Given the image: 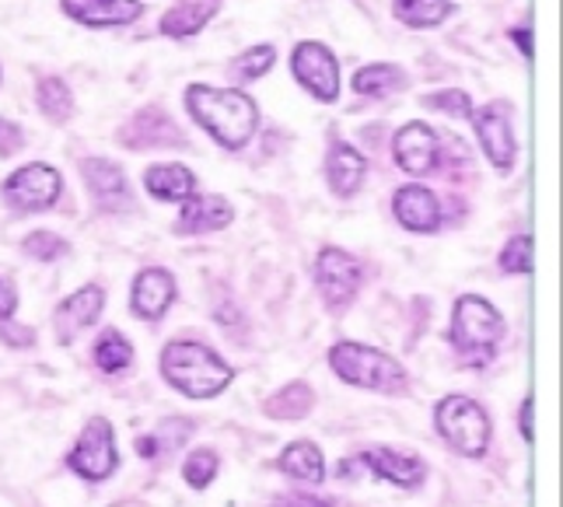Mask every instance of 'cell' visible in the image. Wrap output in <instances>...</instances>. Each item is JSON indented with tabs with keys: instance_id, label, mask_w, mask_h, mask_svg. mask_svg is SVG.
I'll use <instances>...</instances> for the list:
<instances>
[{
	"instance_id": "1",
	"label": "cell",
	"mask_w": 563,
	"mask_h": 507,
	"mask_svg": "<svg viewBox=\"0 0 563 507\" xmlns=\"http://www.w3.org/2000/svg\"><path fill=\"white\" fill-rule=\"evenodd\" d=\"M183 109L189 120L228 154L245 151L260 130V106L239 85L213 88L203 81H192L183 91Z\"/></svg>"
},
{
	"instance_id": "2",
	"label": "cell",
	"mask_w": 563,
	"mask_h": 507,
	"mask_svg": "<svg viewBox=\"0 0 563 507\" xmlns=\"http://www.w3.org/2000/svg\"><path fill=\"white\" fill-rule=\"evenodd\" d=\"M158 372L168 388H176L186 399H218L228 393V385L235 382V364H228L218 350L207 346L203 340H186L176 337L162 346L158 354Z\"/></svg>"
},
{
	"instance_id": "3",
	"label": "cell",
	"mask_w": 563,
	"mask_h": 507,
	"mask_svg": "<svg viewBox=\"0 0 563 507\" xmlns=\"http://www.w3.org/2000/svg\"><path fill=\"white\" fill-rule=\"evenodd\" d=\"M325 364L343 385L364 388V393H375V396L399 399V396H410V388H413V378L399 357L361 340H336L325 350Z\"/></svg>"
},
{
	"instance_id": "4",
	"label": "cell",
	"mask_w": 563,
	"mask_h": 507,
	"mask_svg": "<svg viewBox=\"0 0 563 507\" xmlns=\"http://www.w3.org/2000/svg\"><path fill=\"white\" fill-rule=\"evenodd\" d=\"M449 346L465 367H487L497 361L500 343L508 337L500 308L483 295H459L449 319Z\"/></svg>"
},
{
	"instance_id": "5",
	"label": "cell",
	"mask_w": 563,
	"mask_h": 507,
	"mask_svg": "<svg viewBox=\"0 0 563 507\" xmlns=\"http://www.w3.org/2000/svg\"><path fill=\"white\" fill-rule=\"evenodd\" d=\"M434 431L462 459H483L494 441V420L487 406L473 396L449 393L434 403Z\"/></svg>"
},
{
	"instance_id": "6",
	"label": "cell",
	"mask_w": 563,
	"mask_h": 507,
	"mask_svg": "<svg viewBox=\"0 0 563 507\" xmlns=\"http://www.w3.org/2000/svg\"><path fill=\"white\" fill-rule=\"evenodd\" d=\"M64 197V172L49 162H25L0 179V203L11 213H46Z\"/></svg>"
},
{
	"instance_id": "7",
	"label": "cell",
	"mask_w": 563,
	"mask_h": 507,
	"mask_svg": "<svg viewBox=\"0 0 563 507\" xmlns=\"http://www.w3.org/2000/svg\"><path fill=\"white\" fill-rule=\"evenodd\" d=\"M312 284H316L319 301L333 311V316H343V311L361 298L364 263L343 245H322L312 263Z\"/></svg>"
},
{
	"instance_id": "8",
	"label": "cell",
	"mask_w": 563,
	"mask_h": 507,
	"mask_svg": "<svg viewBox=\"0 0 563 507\" xmlns=\"http://www.w3.org/2000/svg\"><path fill=\"white\" fill-rule=\"evenodd\" d=\"M290 77L295 85L316 99L319 106H336L343 95V74H340V56L333 46L319 43V38H301L290 49Z\"/></svg>"
},
{
	"instance_id": "9",
	"label": "cell",
	"mask_w": 563,
	"mask_h": 507,
	"mask_svg": "<svg viewBox=\"0 0 563 507\" xmlns=\"http://www.w3.org/2000/svg\"><path fill=\"white\" fill-rule=\"evenodd\" d=\"M357 473H372L385 483L399 486V491H417L431 470H427V462L417 452H402V448H393V444H375L336 465L340 480H357Z\"/></svg>"
},
{
	"instance_id": "10",
	"label": "cell",
	"mask_w": 563,
	"mask_h": 507,
	"mask_svg": "<svg viewBox=\"0 0 563 507\" xmlns=\"http://www.w3.org/2000/svg\"><path fill=\"white\" fill-rule=\"evenodd\" d=\"M67 470L81 476L85 483H106L120 470V448H115V431L106 417H88L81 434L74 438L67 452Z\"/></svg>"
},
{
	"instance_id": "11",
	"label": "cell",
	"mask_w": 563,
	"mask_h": 507,
	"mask_svg": "<svg viewBox=\"0 0 563 507\" xmlns=\"http://www.w3.org/2000/svg\"><path fill=\"white\" fill-rule=\"evenodd\" d=\"M470 123H473L476 144L483 151V158H487V165L500 175H511L518 165V136L511 123V106L508 102L476 106Z\"/></svg>"
},
{
	"instance_id": "12",
	"label": "cell",
	"mask_w": 563,
	"mask_h": 507,
	"mask_svg": "<svg viewBox=\"0 0 563 507\" xmlns=\"http://www.w3.org/2000/svg\"><path fill=\"white\" fill-rule=\"evenodd\" d=\"M115 141L126 151H183L189 147V133L179 126V120L165 106L151 102V106H141L120 130H115Z\"/></svg>"
},
{
	"instance_id": "13",
	"label": "cell",
	"mask_w": 563,
	"mask_h": 507,
	"mask_svg": "<svg viewBox=\"0 0 563 507\" xmlns=\"http://www.w3.org/2000/svg\"><path fill=\"white\" fill-rule=\"evenodd\" d=\"M77 175H81V183L99 213H109L112 218V213H126V210H133V203H137V197H133V183L120 162L102 158V154H88V158L77 162Z\"/></svg>"
},
{
	"instance_id": "14",
	"label": "cell",
	"mask_w": 563,
	"mask_h": 507,
	"mask_svg": "<svg viewBox=\"0 0 563 507\" xmlns=\"http://www.w3.org/2000/svg\"><path fill=\"white\" fill-rule=\"evenodd\" d=\"M393 162L402 175H413V179H423V175H434L441 168V133L423 123V120H410L402 123L393 133Z\"/></svg>"
},
{
	"instance_id": "15",
	"label": "cell",
	"mask_w": 563,
	"mask_h": 507,
	"mask_svg": "<svg viewBox=\"0 0 563 507\" xmlns=\"http://www.w3.org/2000/svg\"><path fill=\"white\" fill-rule=\"evenodd\" d=\"M393 218L410 235H438L444 228V203L441 197L423 183H402L393 189Z\"/></svg>"
},
{
	"instance_id": "16",
	"label": "cell",
	"mask_w": 563,
	"mask_h": 507,
	"mask_svg": "<svg viewBox=\"0 0 563 507\" xmlns=\"http://www.w3.org/2000/svg\"><path fill=\"white\" fill-rule=\"evenodd\" d=\"M179 298V280L168 266H141L130 284V316L141 322H162Z\"/></svg>"
},
{
	"instance_id": "17",
	"label": "cell",
	"mask_w": 563,
	"mask_h": 507,
	"mask_svg": "<svg viewBox=\"0 0 563 507\" xmlns=\"http://www.w3.org/2000/svg\"><path fill=\"white\" fill-rule=\"evenodd\" d=\"M106 287L102 284H81L74 290V295H67L60 305L53 308V337L60 346H70L77 337L85 333V329H91L95 322L102 319L106 311Z\"/></svg>"
},
{
	"instance_id": "18",
	"label": "cell",
	"mask_w": 563,
	"mask_h": 507,
	"mask_svg": "<svg viewBox=\"0 0 563 507\" xmlns=\"http://www.w3.org/2000/svg\"><path fill=\"white\" fill-rule=\"evenodd\" d=\"M235 224V203H231L224 192H192L179 203V218H176V235H218V231Z\"/></svg>"
},
{
	"instance_id": "19",
	"label": "cell",
	"mask_w": 563,
	"mask_h": 507,
	"mask_svg": "<svg viewBox=\"0 0 563 507\" xmlns=\"http://www.w3.org/2000/svg\"><path fill=\"white\" fill-rule=\"evenodd\" d=\"M367 158L364 151L354 147L351 141H343L336 136L333 144L325 147V162H322V172H325V186L333 192L336 200H354L357 192L364 189L367 183Z\"/></svg>"
},
{
	"instance_id": "20",
	"label": "cell",
	"mask_w": 563,
	"mask_h": 507,
	"mask_svg": "<svg viewBox=\"0 0 563 507\" xmlns=\"http://www.w3.org/2000/svg\"><path fill=\"white\" fill-rule=\"evenodd\" d=\"M144 0H60V14L81 29H126L144 18Z\"/></svg>"
},
{
	"instance_id": "21",
	"label": "cell",
	"mask_w": 563,
	"mask_h": 507,
	"mask_svg": "<svg viewBox=\"0 0 563 507\" xmlns=\"http://www.w3.org/2000/svg\"><path fill=\"white\" fill-rule=\"evenodd\" d=\"M221 4L224 0H172L158 18V35L172 38V43L197 38L221 14Z\"/></svg>"
},
{
	"instance_id": "22",
	"label": "cell",
	"mask_w": 563,
	"mask_h": 507,
	"mask_svg": "<svg viewBox=\"0 0 563 507\" xmlns=\"http://www.w3.org/2000/svg\"><path fill=\"white\" fill-rule=\"evenodd\" d=\"M141 183L147 197L158 203H183L186 197H192V192L200 189L197 172L183 162H154L144 168Z\"/></svg>"
},
{
	"instance_id": "23",
	"label": "cell",
	"mask_w": 563,
	"mask_h": 507,
	"mask_svg": "<svg viewBox=\"0 0 563 507\" xmlns=\"http://www.w3.org/2000/svg\"><path fill=\"white\" fill-rule=\"evenodd\" d=\"M351 88L361 99H393V95L410 88V70L396 60H375L354 70Z\"/></svg>"
},
{
	"instance_id": "24",
	"label": "cell",
	"mask_w": 563,
	"mask_h": 507,
	"mask_svg": "<svg viewBox=\"0 0 563 507\" xmlns=\"http://www.w3.org/2000/svg\"><path fill=\"white\" fill-rule=\"evenodd\" d=\"M274 470L298 480V483H322L325 480V455L312 438L287 441L284 452L274 459Z\"/></svg>"
},
{
	"instance_id": "25",
	"label": "cell",
	"mask_w": 563,
	"mask_h": 507,
	"mask_svg": "<svg viewBox=\"0 0 563 507\" xmlns=\"http://www.w3.org/2000/svg\"><path fill=\"white\" fill-rule=\"evenodd\" d=\"M260 409H263V417L277 420V423H298L316 409V388L305 378H295V382L280 385L277 393H269Z\"/></svg>"
},
{
	"instance_id": "26",
	"label": "cell",
	"mask_w": 563,
	"mask_h": 507,
	"mask_svg": "<svg viewBox=\"0 0 563 507\" xmlns=\"http://www.w3.org/2000/svg\"><path fill=\"white\" fill-rule=\"evenodd\" d=\"M388 11L402 25L413 32H431L441 29L444 22H452L459 14L455 0H388Z\"/></svg>"
},
{
	"instance_id": "27",
	"label": "cell",
	"mask_w": 563,
	"mask_h": 507,
	"mask_svg": "<svg viewBox=\"0 0 563 507\" xmlns=\"http://www.w3.org/2000/svg\"><path fill=\"white\" fill-rule=\"evenodd\" d=\"M35 109L46 115L49 123L64 126L74 120L77 112V99H74V88L64 81L60 74H43L35 81Z\"/></svg>"
},
{
	"instance_id": "28",
	"label": "cell",
	"mask_w": 563,
	"mask_h": 507,
	"mask_svg": "<svg viewBox=\"0 0 563 507\" xmlns=\"http://www.w3.org/2000/svg\"><path fill=\"white\" fill-rule=\"evenodd\" d=\"M91 361L102 375H123L133 367V361H137V350H133V343L120 333V329L106 326L91 343Z\"/></svg>"
},
{
	"instance_id": "29",
	"label": "cell",
	"mask_w": 563,
	"mask_h": 507,
	"mask_svg": "<svg viewBox=\"0 0 563 507\" xmlns=\"http://www.w3.org/2000/svg\"><path fill=\"white\" fill-rule=\"evenodd\" d=\"M277 67V46L274 43H256L242 49L235 60H231L228 74L235 77V85H252V81H263V77Z\"/></svg>"
},
{
	"instance_id": "30",
	"label": "cell",
	"mask_w": 563,
	"mask_h": 507,
	"mask_svg": "<svg viewBox=\"0 0 563 507\" xmlns=\"http://www.w3.org/2000/svg\"><path fill=\"white\" fill-rule=\"evenodd\" d=\"M536 266V239L529 231H518L497 252V269L504 277H529Z\"/></svg>"
},
{
	"instance_id": "31",
	"label": "cell",
	"mask_w": 563,
	"mask_h": 507,
	"mask_svg": "<svg viewBox=\"0 0 563 507\" xmlns=\"http://www.w3.org/2000/svg\"><path fill=\"white\" fill-rule=\"evenodd\" d=\"M218 473H221V455H218V448H210V444L192 448L183 459V480L192 491H207V486L218 480Z\"/></svg>"
},
{
	"instance_id": "32",
	"label": "cell",
	"mask_w": 563,
	"mask_h": 507,
	"mask_svg": "<svg viewBox=\"0 0 563 507\" xmlns=\"http://www.w3.org/2000/svg\"><path fill=\"white\" fill-rule=\"evenodd\" d=\"M420 106L431 109V112L449 115V120H462V123H470V115L476 109L473 95L465 91V88H438V91H427V95H420Z\"/></svg>"
},
{
	"instance_id": "33",
	"label": "cell",
	"mask_w": 563,
	"mask_h": 507,
	"mask_svg": "<svg viewBox=\"0 0 563 507\" xmlns=\"http://www.w3.org/2000/svg\"><path fill=\"white\" fill-rule=\"evenodd\" d=\"M22 252L32 263H60L64 256H70V242L60 235V231L35 228L22 239Z\"/></svg>"
},
{
	"instance_id": "34",
	"label": "cell",
	"mask_w": 563,
	"mask_h": 507,
	"mask_svg": "<svg viewBox=\"0 0 563 507\" xmlns=\"http://www.w3.org/2000/svg\"><path fill=\"white\" fill-rule=\"evenodd\" d=\"M0 343H4L8 350H32L38 343V337H35L32 326L18 322L11 316V319H0Z\"/></svg>"
},
{
	"instance_id": "35",
	"label": "cell",
	"mask_w": 563,
	"mask_h": 507,
	"mask_svg": "<svg viewBox=\"0 0 563 507\" xmlns=\"http://www.w3.org/2000/svg\"><path fill=\"white\" fill-rule=\"evenodd\" d=\"M25 151V130L8 115H0V158H18Z\"/></svg>"
},
{
	"instance_id": "36",
	"label": "cell",
	"mask_w": 563,
	"mask_h": 507,
	"mask_svg": "<svg viewBox=\"0 0 563 507\" xmlns=\"http://www.w3.org/2000/svg\"><path fill=\"white\" fill-rule=\"evenodd\" d=\"M508 38H511V46L521 53V60H536V32H532V18H526L521 25H511L508 29Z\"/></svg>"
},
{
	"instance_id": "37",
	"label": "cell",
	"mask_w": 563,
	"mask_h": 507,
	"mask_svg": "<svg viewBox=\"0 0 563 507\" xmlns=\"http://www.w3.org/2000/svg\"><path fill=\"white\" fill-rule=\"evenodd\" d=\"M269 507H333V500L316 497V494H301V491H287L269 500Z\"/></svg>"
},
{
	"instance_id": "38",
	"label": "cell",
	"mask_w": 563,
	"mask_h": 507,
	"mask_svg": "<svg viewBox=\"0 0 563 507\" xmlns=\"http://www.w3.org/2000/svg\"><path fill=\"white\" fill-rule=\"evenodd\" d=\"M518 434L526 444H536V396L532 393L518 406Z\"/></svg>"
},
{
	"instance_id": "39",
	"label": "cell",
	"mask_w": 563,
	"mask_h": 507,
	"mask_svg": "<svg viewBox=\"0 0 563 507\" xmlns=\"http://www.w3.org/2000/svg\"><path fill=\"white\" fill-rule=\"evenodd\" d=\"M18 305H22V295H18V287L8 280V277H0V319H11Z\"/></svg>"
},
{
	"instance_id": "40",
	"label": "cell",
	"mask_w": 563,
	"mask_h": 507,
	"mask_svg": "<svg viewBox=\"0 0 563 507\" xmlns=\"http://www.w3.org/2000/svg\"><path fill=\"white\" fill-rule=\"evenodd\" d=\"M165 452H168V448H165V441H162L158 431L137 438V455H141V459H158V455H165Z\"/></svg>"
},
{
	"instance_id": "41",
	"label": "cell",
	"mask_w": 563,
	"mask_h": 507,
	"mask_svg": "<svg viewBox=\"0 0 563 507\" xmlns=\"http://www.w3.org/2000/svg\"><path fill=\"white\" fill-rule=\"evenodd\" d=\"M0 85H4V70H0Z\"/></svg>"
}]
</instances>
